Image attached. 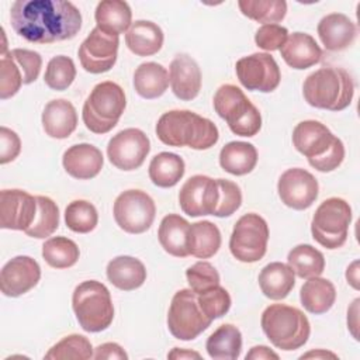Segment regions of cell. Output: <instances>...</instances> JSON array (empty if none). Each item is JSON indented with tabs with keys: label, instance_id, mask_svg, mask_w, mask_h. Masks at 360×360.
Returning <instances> with one entry per match:
<instances>
[{
	"label": "cell",
	"instance_id": "cell-5",
	"mask_svg": "<svg viewBox=\"0 0 360 360\" xmlns=\"http://www.w3.org/2000/svg\"><path fill=\"white\" fill-rule=\"evenodd\" d=\"M262 329L277 349L285 352L302 347L311 333L307 315L285 304H271L263 311Z\"/></svg>",
	"mask_w": 360,
	"mask_h": 360
},
{
	"label": "cell",
	"instance_id": "cell-1",
	"mask_svg": "<svg viewBox=\"0 0 360 360\" xmlns=\"http://www.w3.org/2000/svg\"><path fill=\"white\" fill-rule=\"evenodd\" d=\"M13 30L35 44H52L76 37L80 10L66 0H17L10 10Z\"/></svg>",
	"mask_w": 360,
	"mask_h": 360
},
{
	"label": "cell",
	"instance_id": "cell-39",
	"mask_svg": "<svg viewBox=\"0 0 360 360\" xmlns=\"http://www.w3.org/2000/svg\"><path fill=\"white\" fill-rule=\"evenodd\" d=\"M38 211L34 222L24 232L37 239L51 236L59 226V208L53 200L45 195H37Z\"/></svg>",
	"mask_w": 360,
	"mask_h": 360
},
{
	"label": "cell",
	"instance_id": "cell-25",
	"mask_svg": "<svg viewBox=\"0 0 360 360\" xmlns=\"http://www.w3.org/2000/svg\"><path fill=\"white\" fill-rule=\"evenodd\" d=\"M188 235V221L177 214L166 215L162 219L158 231L160 246L165 249V252L174 257H186L190 255Z\"/></svg>",
	"mask_w": 360,
	"mask_h": 360
},
{
	"label": "cell",
	"instance_id": "cell-2",
	"mask_svg": "<svg viewBox=\"0 0 360 360\" xmlns=\"http://www.w3.org/2000/svg\"><path fill=\"white\" fill-rule=\"evenodd\" d=\"M158 138L169 146H188L195 150L210 149L218 142L217 125L193 111L172 110L160 115L156 124Z\"/></svg>",
	"mask_w": 360,
	"mask_h": 360
},
{
	"label": "cell",
	"instance_id": "cell-43",
	"mask_svg": "<svg viewBox=\"0 0 360 360\" xmlns=\"http://www.w3.org/2000/svg\"><path fill=\"white\" fill-rule=\"evenodd\" d=\"M197 301L204 315L211 321L224 316L231 308V295L219 284L197 292Z\"/></svg>",
	"mask_w": 360,
	"mask_h": 360
},
{
	"label": "cell",
	"instance_id": "cell-7",
	"mask_svg": "<svg viewBox=\"0 0 360 360\" xmlns=\"http://www.w3.org/2000/svg\"><path fill=\"white\" fill-rule=\"evenodd\" d=\"M125 105L122 87L110 80L101 82L93 87L83 104V122L94 134H107L118 124Z\"/></svg>",
	"mask_w": 360,
	"mask_h": 360
},
{
	"label": "cell",
	"instance_id": "cell-11",
	"mask_svg": "<svg viewBox=\"0 0 360 360\" xmlns=\"http://www.w3.org/2000/svg\"><path fill=\"white\" fill-rule=\"evenodd\" d=\"M267 242V222L259 214L249 212L236 221L229 239V250L236 260L255 263L266 255Z\"/></svg>",
	"mask_w": 360,
	"mask_h": 360
},
{
	"label": "cell",
	"instance_id": "cell-10",
	"mask_svg": "<svg viewBox=\"0 0 360 360\" xmlns=\"http://www.w3.org/2000/svg\"><path fill=\"white\" fill-rule=\"evenodd\" d=\"M211 322L212 321L201 311L197 292L191 288L179 290L173 295L167 312V328L176 339L193 340L202 333Z\"/></svg>",
	"mask_w": 360,
	"mask_h": 360
},
{
	"label": "cell",
	"instance_id": "cell-14",
	"mask_svg": "<svg viewBox=\"0 0 360 360\" xmlns=\"http://www.w3.org/2000/svg\"><path fill=\"white\" fill-rule=\"evenodd\" d=\"M150 150L146 134L138 128H127L115 134L107 145V156L112 166L131 172L142 166Z\"/></svg>",
	"mask_w": 360,
	"mask_h": 360
},
{
	"label": "cell",
	"instance_id": "cell-22",
	"mask_svg": "<svg viewBox=\"0 0 360 360\" xmlns=\"http://www.w3.org/2000/svg\"><path fill=\"white\" fill-rule=\"evenodd\" d=\"M316 30L322 45L332 52L349 48L357 35L356 24L342 13H330L322 17Z\"/></svg>",
	"mask_w": 360,
	"mask_h": 360
},
{
	"label": "cell",
	"instance_id": "cell-46",
	"mask_svg": "<svg viewBox=\"0 0 360 360\" xmlns=\"http://www.w3.org/2000/svg\"><path fill=\"white\" fill-rule=\"evenodd\" d=\"M217 181L219 187V200L214 211V215L219 218L229 217L233 212H236V210H239L242 204L240 188L236 183L226 179H217Z\"/></svg>",
	"mask_w": 360,
	"mask_h": 360
},
{
	"label": "cell",
	"instance_id": "cell-42",
	"mask_svg": "<svg viewBox=\"0 0 360 360\" xmlns=\"http://www.w3.org/2000/svg\"><path fill=\"white\" fill-rule=\"evenodd\" d=\"M76 77V66L72 58L65 55H58L52 58L45 69L44 80L46 86L52 90L62 91L66 90Z\"/></svg>",
	"mask_w": 360,
	"mask_h": 360
},
{
	"label": "cell",
	"instance_id": "cell-12",
	"mask_svg": "<svg viewBox=\"0 0 360 360\" xmlns=\"http://www.w3.org/2000/svg\"><path fill=\"white\" fill-rule=\"evenodd\" d=\"M112 214L117 225L122 231L142 233L153 224L156 205L148 193L142 190H127L115 198Z\"/></svg>",
	"mask_w": 360,
	"mask_h": 360
},
{
	"label": "cell",
	"instance_id": "cell-4",
	"mask_svg": "<svg viewBox=\"0 0 360 360\" xmlns=\"http://www.w3.org/2000/svg\"><path fill=\"white\" fill-rule=\"evenodd\" d=\"M302 96L311 107L342 111L353 100L354 82L343 68L325 66L307 76L302 84Z\"/></svg>",
	"mask_w": 360,
	"mask_h": 360
},
{
	"label": "cell",
	"instance_id": "cell-28",
	"mask_svg": "<svg viewBox=\"0 0 360 360\" xmlns=\"http://www.w3.org/2000/svg\"><path fill=\"white\" fill-rule=\"evenodd\" d=\"M259 285L267 298L284 300L295 285V273L281 262L269 263L259 274Z\"/></svg>",
	"mask_w": 360,
	"mask_h": 360
},
{
	"label": "cell",
	"instance_id": "cell-9",
	"mask_svg": "<svg viewBox=\"0 0 360 360\" xmlns=\"http://www.w3.org/2000/svg\"><path fill=\"white\" fill-rule=\"evenodd\" d=\"M352 208L339 197L326 198L315 210L311 222L312 238L326 249L342 248L347 239Z\"/></svg>",
	"mask_w": 360,
	"mask_h": 360
},
{
	"label": "cell",
	"instance_id": "cell-34",
	"mask_svg": "<svg viewBox=\"0 0 360 360\" xmlns=\"http://www.w3.org/2000/svg\"><path fill=\"white\" fill-rule=\"evenodd\" d=\"M184 160L172 152H160L149 163V179L162 188L176 186L184 176Z\"/></svg>",
	"mask_w": 360,
	"mask_h": 360
},
{
	"label": "cell",
	"instance_id": "cell-16",
	"mask_svg": "<svg viewBox=\"0 0 360 360\" xmlns=\"http://www.w3.org/2000/svg\"><path fill=\"white\" fill-rule=\"evenodd\" d=\"M218 200V181L204 174L191 176L186 180L179 193L180 208L190 217L214 215Z\"/></svg>",
	"mask_w": 360,
	"mask_h": 360
},
{
	"label": "cell",
	"instance_id": "cell-35",
	"mask_svg": "<svg viewBox=\"0 0 360 360\" xmlns=\"http://www.w3.org/2000/svg\"><path fill=\"white\" fill-rule=\"evenodd\" d=\"M221 248V232L210 221H198L190 225L188 250L198 259L212 257Z\"/></svg>",
	"mask_w": 360,
	"mask_h": 360
},
{
	"label": "cell",
	"instance_id": "cell-47",
	"mask_svg": "<svg viewBox=\"0 0 360 360\" xmlns=\"http://www.w3.org/2000/svg\"><path fill=\"white\" fill-rule=\"evenodd\" d=\"M8 52L22 73V83L30 84L35 82L39 76L41 66H42L41 55L35 51L22 49V48H15Z\"/></svg>",
	"mask_w": 360,
	"mask_h": 360
},
{
	"label": "cell",
	"instance_id": "cell-49",
	"mask_svg": "<svg viewBox=\"0 0 360 360\" xmlns=\"http://www.w3.org/2000/svg\"><path fill=\"white\" fill-rule=\"evenodd\" d=\"M21 152V141L18 135L7 127L0 128V163L13 162Z\"/></svg>",
	"mask_w": 360,
	"mask_h": 360
},
{
	"label": "cell",
	"instance_id": "cell-48",
	"mask_svg": "<svg viewBox=\"0 0 360 360\" xmlns=\"http://www.w3.org/2000/svg\"><path fill=\"white\" fill-rule=\"evenodd\" d=\"M288 38V31L285 27L278 24H263L255 34V42L259 48L264 51L280 49Z\"/></svg>",
	"mask_w": 360,
	"mask_h": 360
},
{
	"label": "cell",
	"instance_id": "cell-33",
	"mask_svg": "<svg viewBox=\"0 0 360 360\" xmlns=\"http://www.w3.org/2000/svg\"><path fill=\"white\" fill-rule=\"evenodd\" d=\"M207 353L215 360H235L242 350V333L231 323L218 326L207 339Z\"/></svg>",
	"mask_w": 360,
	"mask_h": 360
},
{
	"label": "cell",
	"instance_id": "cell-50",
	"mask_svg": "<svg viewBox=\"0 0 360 360\" xmlns=\"http://www.w3.org/2000/svg\"><path fill=\"white\" fill-rule=\"evenodd\" d=\"M93 359H115V360H127L128 354L125 353V350L114 342H108V343H103L100 346L96 347L94 353H93Z\"/></svg>",
	"mask_w": 360,
	"mask_h": 360
},
{
	"label": "cell",
	"instance_id": "cell-19",
	"mask_svg": "<svg viewBox=\"0 0 360 360\" xmlns=\"http://www.w3.org/2000/svg\"><path fill=\"white\" fill-rule=\"evenodd\" d=\"M41 278V267L30 256H15L0 271V288L6 297H20L34 288Z\"/></svg>",
	"mask_w": 360,
	"mask_h": 360
},
{
	"label": "cell",
	"instance_id": "cell-18",
	"mask_svg": "<svg viewBox=\"0 0 360 360\" xmlns=\"http://www.w3.org/2000/svg\"><path fill=\"white\" fill-rule=\"evenodd\" d=\"M38 211L37 197L18 188L0 193V226L3 229L25 231L31 226Z\"/></svg>",
	"mask_w": 360,
	"mask_h": 360
},
{
	"label": "cell",
	"instance_id": "cell-41",
	"mask_svg": "<svg viewBox=\"0 0 360 360\" xmlns=\"http://www.w3.org/2000/svg\"><path fill=\"white\" fill-rule=\"evenodd\" d=\"M48 360H63V359H79L87 360L93 357V346L86 336L73 333L65 336L56 345H53L44 356Z\"/></svg>",
	"mask_w": 360,
	"mask_h": 360
},
{
	"label": "cell",
	"instance_id": "cell-31",
	"mask_svg": "<svg viewBox=\"0 0 360 360\" xmlns=\"http://www.w3.org/2000/svg\"><path fill=\"white\" fill-rule=\"evenodd\" d=\"M256 163L257 150L249 142L232 141L228 142L219 152L221 167L233 176H243L250 173Z\"/></svg>",
	"mask_w": 360,
	"mask_h": 360
},
{
	"label": "cell",
	"instance_id": "cell-24",
	"mask_svg": "<svg viewBox=\"0 0 360 360\" xmlns=\"http://www.w3.org/2000/svg\"><path fill=\"white\" fill-rule=\"evenodd\" d=\"M42 128L45 134L55 139H65L77 127V112L75 105L65 100H51L42 111Z\"/></svg>",
	"mask_w": 360,
	"mask_h": 360
},
{
	"label": "cell",
	"instance_id": "cell-37",
	"mask_svg": "<svg viewBox=\"0 0 360 360\" xmlns=\"http://www.w3.org/2000/svg\"><path fill=\"white\" fill-rule=\"evenodd\" d=\"M77 245L66 236H53L42 245V257L53 269H68L79 260Z\"/></svg>",
	"mask_w": 360,
	"mask_h": 360
},
{
	"label": "cell",
	"instance_id": "cell-8",
	"mask_svg": "<svg viewBox=\"0 0 360 360\" xmlns=\"http://www.w3.org/2000/svg\"><path fill=\"white\" fill-rule=\"evenodd\" d=\"M214 108L226 121L229 129L239 136H255L262 128L257 107L235 84H222L214 94Z\"/></svg>",
	"mask_w": 360,
	"mask_h": 360
},
{
	"label": "cell",
	"instance_id": "cell-36",
	"mask_svg": "<svg viewBox=\"0 0 360 360\" xmlns=\"http://www.w3.org/2000/svg\"><path fill=\"white\" fill-rule=\"evenodd\" d=\"M288 266L301 278L318 277L325 270V257L322 252L311 245H297L288 252Z\"/></svg>",
	"mask_w": 360,
	"mask_h": 360
},
{
	"label": "cell",
	"instance_id": "cell-17",
	"mask_svg": "<svg viewBox=\"0 0 360 360\" xmlns=\"http://www.w3.org/2000/svg\"><path fill=\"white\" fill-rule=\"evenodd\" d=\"M277 191L281 202L292 210L309 208L319 191L318 180L308 170L301 167L287 169L278 179Z\"/></svg>",
	"mask_w": 360,
	"mask_h": 360
},
{
	"label": "cell",
	"instance_id": "cell-15",
	"mask_svg": "<svg viewBox=\"0 0 360 360\" xmlns=\"http://www.w3.org/2000/svg\"><path fill=\"white\" fill-rule=\"evenodd\" d=\"M120 38L94 27L79 46L82 68L93 75L108 72L117 62Z\"/></svg>",
	"mask_w": 360,
	"mask_h": 360
},
{
	"label": "cell",
	"instance_id": "cell-29",
	"mask_svg": "<svg viewBox=\"0 0 360 360\" xmlns=\"http://www.w3.org/2000/svg\"><path fill=\"white\" fill-rule=\"evenodd\" d=\"M300 300L308 312L321 315L333 307L336 301V288L328 278L319 276L311 277L302 284Z\"/></svg>",
	"mask_w": 360,
	"mask_h": 360
},
{
	"label": "cell",
	"instance_id": "cell-45",
	"mask_svg": "<svg viewBox=\"0 0 360 360\" xmlns=\"http://www.w3.org/2000/svg\"><path fill=\"white\" fill-rule=\"evenodd\" d=\"M186 277L194 292H201L219 284V273L208 262H197L190 266L186 270Z\"/></svg>",
	"mask_w": 360,
	"mask_h": 360
},
{
	"label": "cell",
	"instance_id": "cell-27",
	"mask_svg": "<svg viewBox=\"0 0 360 360\" xmlns=\"http://www.w3.org/2000/svg\"><path fill=\"white\" fill-rule=\"evenodd\" d=\"M162 28L148 20H138L131 24L125 34L128 49L138 56H150L160 51L163 45Z\"/></svg>",
	"mask_w": 360,
	"mask_h": 360
},
{
	"label": "cell",
	"instance_id": "cell-23",
	"mask_svg": "<svg viewBox=\"0 0 360 360\" xmlns=\"http://www.w3.org/2000/svg\"><path fill=\"white\" fill-rule=\"evenodd\" d=\"M284 62L297 70L308 69L322 59V49L316 41L305 32H292L280 48Z\"/></svg>",
	"mask_w": 360,
	"mask_h": 360
},
{
	"label": "cell",
	"instance_id": "cell-53",
	"mask_svg": "<svg viewBox=\"0 0 360 360\" xmlns=\"http://www.w3.org/2000/svg\"><path fill=\"white\" fill-rule=\"evenodd\" d=\"M346 280L354 288L359 290V262L354 260L346 270Z\"/></svg>",
	"mask_w": 360,
	"mask_h": 360
},
{
	"label": "cell",
	"instance_id": "cell-52",
	"mask_svg": "<svg viewBox=\"0 0 360 360\" xmlns=\"http://www.w3.org/2000/svg\"><path fill=\"white\" fill-rule=\"evenodd\" d=\"M359 302H360V300H359V298H356V300L353 301L352 307H350V308H349V311H347V328L350 329V332H352V335H353V338H354V339H359V338H357V325H359V322H357V314H359Z\"/></svg>",
	"mask_w": 360,
	"mask_h": 360
},
{
	"label": "cell",
	"instance_id": "cell-21",
	"mask_svg": "<svg viewBox=\"0 0 360 360\" xmlns=\"http://www.w3.org/2000/svg\"><path fill=\"white\" fill-rule=\"evenodd\" d=\"M104 158L101 150L91 143H77L68 148L62 158L66 173L77 180L96 177L103 167Z\"/></svg>",
	"mask_w": 360,
	"mask_h": 360
},
{
	"label": "cell",
	"instance_id": "cell-54",
	"mask_svg": "<svg viewBox=\"0 0 360 360\" xmlns=\"http://www.w3.org/2000/svg\"><path fill=\"white\" fill-rule=\"evenodd\" d=\"M169 359H201V354L197 352H191V350H186V349H179L174 347L169 354Z\"/></svg>",
	"mask_w": 360,
	"mask_h": 360
},
{
	"label": "cell",
	"instance_id": "cell-32",
	"mask_svg": "<svg viewBox=\"0 0 360 360\" xmlns=\"http://www.w3.org/2000/svg\"><path fill=\"white\" fill-rule=\"evenodd\" d=\"M94 18L100 30L112 35H120L129 30L132 24V11L125 1L103 0L96 7Z\"/></svg>",
	"mask_w": 360,
	"mask_h": 360
},
{
	"label": "cell",
	"instance_id": "cell-51",
	"mask_svg": "<svg viewBox=\"0 0 360 360\" xmlns=\"http://www.w3.org/2000/svg\"><path fill=\"white\" fill-rule=\"evenodd\" d=\"M266 359H278V354L270 350L267 346H253L246 354V360H266Z\"/></svg>",
	"mask_w": 360,
	"mask_h": 360
},
{
	"label": "cell",
	"instance_id": "cell-26",
	"mask_svg": "<svg viewBox=\"0 0 360 360\" xmlns=\"http://www.w3.org/2000/svg\"><path fill=\"white\" fill-rule=\"evenodd\" d=\"M107 278L114 287L122 291H132L145 283L146 269L136 257L117 256L107 264Z\"/></svg>",
	"mask_w": 360,
	"mask_h": 360
},
{
	"label": "cell",
	"instance_id": "cell-6",
	"mask_svg": "<svg viewBox=\"0 0 360 360\" xmlns=\"http://www.w3.org/2000/svg\"><path fill=\"white\" fill-rule=\"evenodd\" d=\"M76 319L86 332L105 330L114 319V305L108 288L96 280L80 283L72 295Z\"/></svg>",
	"mask_w": 360,
	"mask_h": 360
},
{
	"label": "cell",
	"instance_id": "cell-30",
	"mask_svg": "<svg viewBox=\"0 0 360 360\" xmlns=\"http://www.w3.org/2000/svg\"><path fill=\"white\" fill-rule=\"evenodd\" d=\"M169 72L156 62L141 63L134 73L135 91L146 100L158 98L169 87Z\"/></svg>",
	"mask_w": 360,
	"mask_h": 360
},
{
	"label": "cell",
	"instance_id": "cell-40",
	"mask_svg": "<svg viewBox=\"0 0 360 360\" xmlns=\"http://www.w3.org/2000/svg\"><path fill=\"white\" fill-rule=\"evenodd\" d=\"M66 226L77 233L91 232L98 222L96 207L86 200H75L65 210Z\"/></svg>",
	"mask_w": 360,
	"mask_h": 360
},
{
	"label": "cell",
	"instance_id": "cell-38",
	"mask_svg": "<svg viewBox=\"0 0 360 360\" xmlns=\"http://www.w3.org/2000/svg\"><path fill=\"white\" fill-rule=\"evenodd\" d=\"M238 6L245 17L263 24H276L287 14L284 0H240Z\"/></svg>",
	"mask_w": 360,
	"mask_h": 360
},
{
	"label": "cell",
	"instance_id": "cell-55",
	"mask_svg": "<svg viewBox=\"0 0 360 360\" xmlns=\"http://www.w3.org/2000/svg\"><path fill=\"white\" fill-rule=\"evenodd\" d=\"M308 357H338L335 353L330 352H325V350H315V352H309L301 356V359H308Z\"/></svg>",
	"mask_w": 360,
	"mask_h": 360
},
{
	"label": "cell",
	"instance_id": "cell-44",
	"mask_svg": "<svg viewBox=\"0 0 360 360\" xmlns=\"http://www.w3.org/2000/svg\"><path fill=\"white\" fill-rule=\"evenodd\" d=\"M22 83V73L11 58L10 52H6L0 58V98L6 100L18 93Z\"/></svg>",
	"mask_w": 360,
	"mask_h": 360
},
{
	"label": "cell",
	"instance_id": "cell-20",
	"mask_svg": "<svg viewBox=\"0 0 360 360\" xmlns=\"http://www.w3.org/2000/svg\"><path fill=\"white\" fill-rule=\"evenodd\" d=\"M169 82L177 98L183 101L195 98L201 90V70L198 63L186 53L177 55L169 66Z\"/></svg>",
	"mask_w": 360,
	"mask_h": 360
},
{
	"label": "cell",
	"instance_id": "cell-3",
	"mask_svg": "<svg viewBox=\"0 0 360 360\" xmlns=\"http://www.w3.org/2000/svg\"><path fill=\"white\" fill-rule=\"evenodd\" d=\"M294 148L307 156L308 163L318 172L338 169L345 159V145L330 129L315 120L301 121L292 131Z\"/></svg>",
	"mask_w": 360,
	"mask_h": 360
},
{
	"label": "cell",
	"instance_id": "cell-13",
	"mask_svg": "<svg viewBox=\"0 0 360 360\" xmlns=\"http://www.w3.org/2000/svg\"><path fill=\"white\" fill-rule=\"evenodd\" d=\"M235 70L240 84L252 91L270 93L278 87L281 80L276 59L264 52L240 58L235 65Z\"/></svg>",
	"mask_w": 360,
	"mask_h": 360
}]
</instances>
